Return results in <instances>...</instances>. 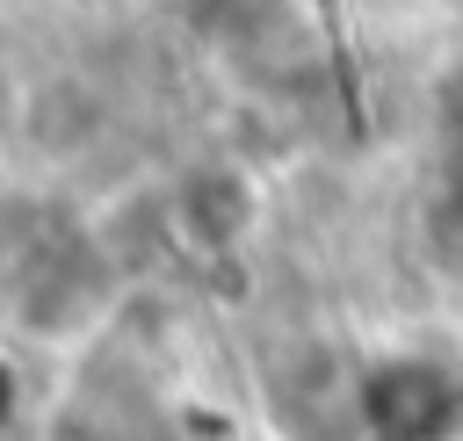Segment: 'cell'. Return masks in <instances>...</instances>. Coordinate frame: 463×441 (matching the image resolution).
Here are the masks:
<instances>
[{
	"label": "cell",
	"instance_id": "6da1fadb",
	"mask_svg": "<svg viewBox=\"0 0 463 441\" xmlns=\"http://www.w3.org/2000/svg\"><path fill=\"white\" fill-rule=\"evenodd\" d=\"M174 224L188 231V246H203V253H232V246L260 224V188H253V174L232 166V159H203V166H188L181 188H174Z\"/></svg>",
	"mask_w": 463,
	"mask_h": 441
},
{
	"label": "cell",
	"instance_id": "7a4b0ae2",
	"mask_svg": "<svg viewBox=\"0 0 463 441\" xmlns=\"http://www.w3.org/2000/svg\"><path fill=\"white\" fill-rule=\"evenodd\" d=\"M449 369H434V361H420V354H391V361H376V369H362V383H354V398H362V419L383 434V441H420V434H434V419L449 412Z\"/></svg>",
	"mask_w": 463,
	"mask_h": 441
},
{
	"label": "cell",
	"instance_id": "3957f363",
	"mask_svg": "<svg viewBox=\"0 0 463 441\" xmlns=\"http://www.w3.org/2000/svg\"><path fill=\"white\" fill-rule=\"evenodd\" d=\"M22 130H29L51 159H65V152H80V137L94 130V101H87L72 80H51L43 94H22Z\"/></svg>",
	"mask_w": 463,
	"mask_h": 441
},
{
	"label": "cell",
	"instance_id": "277c9868",
	"mask_svg": "<svg viewBox=\"0 0 463 441\" xmlns=\"http://www.w3.org/2000/svg\"><path fill=\"white\" fill-rule=\"evenodd\" d=\"M22 130V87L7 80V65H0V137H14Z\"/></svg>",
	"mask_w": 463,
	"mask_h": 441
},
{
	"label": "cell",
	"instance_id": "5b68a950",
	"mask_svg": "<svg viewBox=\"0 0 463 441\" xmlns=\"http://www.w3.org/2000/svg\"><path fill=\"white\" fill-rule=\"evenodd\" d=\"M7 412H14V376L0 369V419H7Z\"/></svg>",
	"mask_w": 463,
	"mask_h": 441
}]
</instances>
